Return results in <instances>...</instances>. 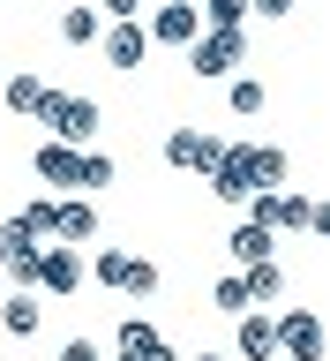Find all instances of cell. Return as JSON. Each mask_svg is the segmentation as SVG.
Masks as SVG:
<instances>
[{"label": "cell", "mask_w": 330, "mask_h": 361, "mask_svg": "<svg viewBox=\"0 0 330 361\" xmlns=\"http://www.w3.org/2000/svg\"><path fill=\"white\" fill-rule=\"evenodd\" d=\"M38 121L53 128V143H75V151H90V135H98L106 106H98V98H75V90H45Z\"/></svg>", "instance_id": "cell-1"}, {"label": "cell", "mask_w": 330, "mask_h": 361, "mask_svg": "<svg viewBox=\"0 0 330 361\" xmlns=\"http://www.w3.org/2000/svg\"><path fill=\"white\" fill-rule=\"evenodd\" d=\"M180 53H188V68H196L203 83H225V75H241L248 38H241V30H196V38L180 45Z\"/></svg>", "instance_id": "cell-2"}, {"label": "cell", "mask_w": 330, "mask_h": 361, "mask_svg": "<svg viewBox=\"0 0 330 361\" xmlns=\"http://www.w3.org/2000/svg\"><path fill=\"white\" fill-rule=\"evenodd\" d=\"M248 219L255 226H270V233H308V219H315V196H300V188H248Z\"/></svg>", "instance_id": "cell-3"}, {"label": "cell", "mask_w": 330, "mask_h": 361, "mask_svg": "<svg viewBox=\"0 0 330 361\" xmlns=\"http://www.w3.org/2000/svg\"><path fill=\"white\" fill-rule=\"evenodd\" d=\"M203 173H210V196L218 203H241L248 188H255V143H218V158H210Z\"/></svg>", "instance_id": "cell-4"}, {"label": "cell", "mask_w": 330, "mask_h": 361, "mask_svg": "<svg viewBox=\"0 0 330 361\" xmlns=\"http://www.w3.org/2000/svg\"><path fill=\"white\" fill-rule=\"evenodd\" d=\"M30 173H38L53 196H83V151H75V143H53V135H45L38 151H30Z\"/></svg>", "instance_id": "cell-5"}, {"label": "cell", "mask_w": 330, "mask_h": 361, "mask_svg": "<svg viewBox=\"0 0 330 361\" xmlns=\"http://www.w3.org/2000/svg\"><path fill=\"white\" fill-rule=\"evenodd\" d=\"M196 30H203V8H196V0H158L151 23H143V38H151V45H173V53L196 38Z\"/></svg>", "instance_id": "cell-6"}, {"label": "cell", "mask_w": 330, "mask_h": 361, "mask_svg": "<svg viewBox=\"0 0 330 361\" xmlns=\"http://www.w3.org/2000/svg\"><path fill=\"white\" fill-rule=\"evenodd\" d=\"M98 53H106V68H120V75H135V68L151 61V38H143V16L113 23V30H98Z\"/></svg>", "instance_id": "cell-7"}, {"label": "cell", "mask_w": 330, "mask_h": 361, "mask_svg": "<svg viewBox=\"0 0 330 361\" xmlns=\"http://www.w3.org/2000/svg\"><path fill=\"white\" fill-rule=\"evenodd\" d=\"M45 241L90 248V241H98V203H90V196H53V233H45Z\"/></svg>", "instance_id": "cell-8"}, {"label": "cell", "mask_w": 330, "mask_h": 361, "mask_svg": "<svg viewBox=\"0 0 330 361\" xmlns=\"http://www.w3.org/2000/svg\"><path fill=\"white\" fill-rule=\"evenodd\" d=\"M278 354L286 361H323V316L315 309H286L278 316Z\"/></svg>", "instance_id": "cell-9"}, {"label": "cell", "mask_w": 330, "mask_h": 361, "mask_svg": "<svg viewBox=\"0 0 330 361\" xmlns=\"http://www.w3.org/2000/svg\"><path fill=\"white\" fill-rule=\"evenodd\" d=\"M233 354L241 361H270L278 354V316L270 309H241L233 316Z\"/></svg>", "instance_id": "cell-10"}, {"label": "cell", "mask_w": 330, "mask_h": 361, "mask_svg": "<svg viewBox=\"0 0 330 361\" xmlns=\"http://www.w3.org/2000/svg\"><path fill=\"white\" fill-rule=\"evenodd\" d=\"M210 158H218V135H210V128H196V121L165 135V166H173V173H203Z\"/></svg>", "instance_id": "cell-11"}, {"label": "cell", "mask_w": 330, "mask_h": 361, "mask_svg": "<svg viewBox=\"0 0 330 361\" xmlns=\"http://www.w3.org/2000/svg\"><path fill=\"white\" fill-rule=\"evenodd\" d=\"M38 286L45 293H75V286H83V248H38Z\"/></svg>", "instance_id": "cell-12"}, {"label": "cell", "mask_w": 330, "mask_h": 361, "mask_svg": "<svg viewBox=\"0 0 330 361\" xmlns=\"http://www.w3.org/2000/svg\"><path fill=\"white\" fill-rule=\"evenodd\" d=\"M45 75H30V68H23V75H8V83H0V106L8 113H23V121H38V106H45Z\"/></svg>", "instance_id": "cell-13"}, {"label": "cell", "mask_w": 330, "mask_h": 361, "mask_svg": "<svg viewBox=\"0 0 330 361\" xmlns=\"http://www.w3.org/2000/svg\"><path fill=\"white\" fill-rule=\"evenodd\" d=\"M53 30H61V45H98V30H106V16H98L90 0H68Z\"/></svg>", "instance_id": "cell-14"}, {"label": "cell", "mask_w": 330, "mask_h": 361, "mask_svg": "<svg viewBox=\"0 0 330 361\" xmlns=\"http://www.w3.org/2000/svg\"><path fill=\"white\" fill-rule=\"evenodd\" d=\"M158 286H165V271H158L151 256H128V264H120V279H113V293H128V301H151Z\"/></svg>", "instance_id": "cell-15"}, {"label": "cell", "mask_w": 330, "mask_h": 361, "mask_svg": "<svg viewBox=\"0 0 330 361\" xmlns=\"http://www.w3.org/2000/svg\"><path fill=\"white\" fill-rule=\"evenodd\" d=\"M38 324H45V309L30 301V286H23L15 301H0V331L8 338H38Z\"/></svg>", "instance_id": "cell-16"}, {"label": "cell", "mask_w": 330, "mask_h": 361, "mask_svg": "<svg viewBox=\"0 0 330 361\" xmlns=\"http://www.w3.org/2000/svg\"><path fill=\"white\" fill-rule=\"evenodd\" d=\"M241 286H248V301H278V293H286V271H278V256H263V264H241Z\"/></svg>", "instance_id": "cell-17"}, {"label": "cell", "mask_w": 330, "mask_h": 361, "mask_svg": "<svg viewBox=\"0 0 330 361\" xmlns=\"http://www.w3.org/2000/svg\"><path fill=\"white\" fill-rule=\"evenodd\" d=\"M286 173H293V158L278 143H255V188H286Z\"/></svg>", "instance_id": "cell-18"}, {"label": "cell", "mask_w": 330, "mask_h": 361, "mask_svg": "<svg viewBox=\"0 0 330 361\" xmlns=\"http://www.w3.org/2000/svg\"><path fill=\"white\" fill-rule=\"evenodd\" d=\"M225 248H233L241 264H263V256H270V226H255V219L233 226V241H225Z\"/></svg>", "instance_id": "cell-19"}, {"label": "cell", "mask_w": 330, "mask_h": 361, "mask_svg": "<svg viewBox=\"0 0 330 361\" xmlns=\"http://www.w3.org/2000/svg\"><path fill=\"white\" fill-rule=\"evenodd\" d=\"M225 83H233L225 98H233V113H241V121H248V113H263V106H270V83H255V75H225Z\"/></svg>", "instance_id": "cell-20"}, {"label": "cell", "mask_w": 330, "mask_h": 361, "mask_svg": "<svg viewBox=\"0 0 330 361\" xmlns=\"http://www.w3.org/2000/svg\"><path fill=\"white\" fill-rule=\"evenodd\" d=\"M203 8V30H241L248 23V0H196Z\"/></svg>", "instance_id": "cell-21"}, {"label": "cell", "mask_w": 330, "mask_h": 361, "mask_svg": "<svg viewBox=\"0 0 330 361\" xmlns=\"http://www.w3.org/2000/svg\"><path fill=\"white\" fill-rule=\"evenodd\" d=\"M210 309H225V316H241V309H255V301H248V286H241V271H225L218 286H210Z\"/></svg>", "instance_id": "cell-22"}, {"label": "cell", "mask_w": 330, "mask_h": 361, "mask_svg": "<svg viewBox=\"0 0 330 361\" xmlns=\"http://www.w3.org/2000/svg\"><path fill=\"white\" fill-rule=\"evenodd\" d=\"M38 233H30V226H23V219H8V226H0V256H38Z\"/></svg>", "instance_id": "cell-23"}, {"label": "cell", "mask_w": 330, "mask_h": 361, "mask_svg": "<svg viewBox=\"0 0 330 361\" xmlns=\"http://www.w3.org/2000/svg\"><path fill=\"white\" fill-rule=\"evenodd\" d=\"M15 219H23V226H30V233L45 241V233H53V196H30V203L15 211Z\"/></svg>", "instance_id": "cell-24"}, {"label": "cell", "mask_w": 330, "mask_h": 361, "mask_svg": "<svg viewBox=\"0 0 330 361\" xmlns=\"http://www.w3.org/2000/svg\"><path fill=\"white\" fill-rule=\"evenodd\" d=\"M106 180H113V158L106 151H83V196H98Z\"/></svg>", "instance_id": "cell-25"}, {"label": "cell", "mask_w": 330, "mask_h": 361, "mask_svg": "<svg viewBox=\"0 0 330 361\" xmlns=\"http://www.w3.org/2000/svg\"><path fill=\"white\" fill-rule=\"evenodd\" d=\"M120 264H128V248H98V256H90V271H98V286H113V279H120Z\"/></svg>", "instance_id": "cell-26"}, {"label": "cell", "mask_w": 330, "mask_h": 361, "mask_svg": "<svg viewBox=\"0 0 330 361\" xmlns=\"http://www.w3.org/2000/svg\"><path fill=\"white\" fill-rule=\"evenodd\" d=\"M61 361H106V346H98V338H68Z\"/></svg>", "instance_id": "cell-27"}, {"label": "cell", "mask_w": 330, "mask_h": 361, "mask_svg": "<svg viewBox=\"0 0 330 361\" xmlns=\"http://www.w3.org/2000/svg\"><path fill=\"white\" fill-rule=\"evenodd\" d=\"M98 16H113V23H128V16H143V0H98Z\"/></svg>", "instance_id": "cell-28"}, {"label": "cell", "mask_w": 330, "mask_h": 361, "mask_svg": "<svg viewBox=\"0 0 330 361\" xmlns=\"http://www.w3.org/2000/svg\"><path fill=\"white\" fill-rule=\"evenodd\" d=\"M248 16H270V23H278V16H293V0H248Z\"/></svg>", "instance_id": "cell-29"}, {"label": "cell", "mask_w": 330, "mask_h": 361, "mask_svg": "<svg viewBox=\"0 0 330 361\" xmlns=\"http://www.w3.org/2000/svg\"><path fill=\"white\" fill-rule=\"evenodd\" d=\"M188 361H225V354H188Z\"/></svg>", "instance_id": "cell-30"}, {"label": "cell", "mask_w": 330, "mask_h": 361, "mask_svg": "<svg viewBox=\"0 0 330 361\" xmlns=\"http://www.w3.org/2000/svg\"><path fill=\"white\" fill-rule=\"evenodd\" d=\"M270 361H286V354H270Z\"/></svg>", "instance_id": "cell-31"}]
</instances>
